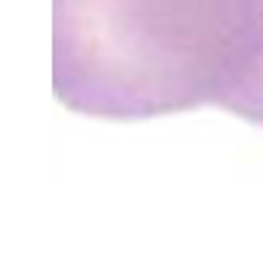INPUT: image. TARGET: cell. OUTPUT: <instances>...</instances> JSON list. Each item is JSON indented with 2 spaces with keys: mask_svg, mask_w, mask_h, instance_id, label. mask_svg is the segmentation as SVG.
Masks as SVG:
<instances>
[]
</instances>
